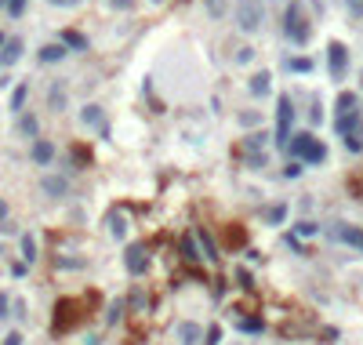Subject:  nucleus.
<instances>
[{"label":"nucleus","instance_id":"f257e3e1","mask_svg":"<svg viewBox=\"0 0 363 345\" xmlns=\"http://www.w3.org/2000/svg\"><path fill=\"white\" fill-rule=\"evenodd\" d=\"M283 37H287L294 48H305L312 40V22H309V11L302 0H291L287 11H283Z\"/></svg>","mask_w":363,"mask_h":345},{"label":"nucleus","instance_id":"f03ea898","mask_svg":"<svg viewBox=\"0 0 363 345\" xmlns=\"http://www.w3.org/2000/svg\"><path fill=\"white\" fill-rule=\"evenodd\" d=\"M287 149L294 153V160H298V164H309V167L327 164V146H323L312 131H298V135L291 138V146H287Z\"/></svg>","mask_w":363,"mask_h":345},{"label":"nucleus","instance_id":"7ed1b4c3","mask_svg":"<svg viewBox=\"0 0 363 345\" xmlns=\"http://www.w3.org/2000/svg\"><path fill=\"white\" fill-rule=\"evenodd\" d=\"M294 99L291 95H280L276 99V138H273V146L280 149H287L291 146V138H294Z\"/></svg>","mask_w":363,"mask_h":345},{"label":"nucleus","instance_id":"20e7f679","mask_svg":"<svg viewBox=\"0 0 363 345\" xmlns=\"http://www.w3.org/2000/svg\"><path fill=\"white\" fill-rule=\"evenodd\" d=\"M233 19L244 33H258L265 22V0H236L233 4Z\"/></svg>","mask_w":363,"mask_h":345},{"label":"nucleus","instance_id":"39448f33","mask_svg":"<svg viewBox=\"0 0 363 345\" xmlns=\"http://www.w3.org/2000/svg\"><path fill=\"white\" fill-rule=\"evenodd\" d=\"M149 265H153V258H149L146 244H128L124 247V269H128L131 276H146Z\"/></svg>","mask_w":363,"mask_h":345},{"label":"nucleus","instance_id":"423d86ee","mask_svg":"<svg viewBox=\"0 0 363 345\" xmlns=\"http://www.w3.org/2000/svg\"><path fill=\"white\" fill-rule=\"evenodd\" d=\"M327 73H330V81H345V73H349V48L341 40L327 44Z\"/></svg>","mask_w":363,"mask_h":345},{"label":"nucleus","instance_id":"0eeeda50","mask_svg":"<svg viewBox=\"0 0 363 345\" xmlns=\"http://www.w3.org/2000/svg\"><path fill=\"white\" fill-rule=\"evenodd\" d=\"M265 149H269V135H251V138H244L240 156L251 167H265Z\"/></svg>","mask_w":363,"mask_h":345},{"label":"nucleus","instance_id":"6e6552de","mask_svg":"<svg viewBox=\"0 0 363 345\" xmlns=\"http://www.w3.org/2000/svg\"><path fill=\"white\" fill-rule=\"evenodd\" d=\"M81 124H84L87 131H102V135H109V131H105V113H102L99 102H87V106L81 109Z\"/></svg>","mask_w":363,"mask_h":345},{"label":"nucleus","instance_id":"1a4fd4ad","mask_svg":"<svg viewBox=\"0 0 363 345\" xmlns=\"http://www.w3.org/2000/svg\"><path fill=\"white\" fill-rule=\"evenodd\" d=\"M55 142H51V138H37V142L33 146H29V160H33L37 167H47V164H51L55 160Z\"/></svg>","mask_w":363,"mask_h":345},{"label":"nucleus","instance_id":"9d476101","mask_svg":"<svg viewBox=\"0 0 363 345\" xmlns=\"http://www.w3.org/2000/svg\"><path fill=\"white\" fill-rule=\"evenodd\" d=\"M66 106H69V87H66V81H51V87H47V109L66 113Z\"/></svg>","mask_w":363,"mask_h":345},{"label":"nucleus","instance_id":"9b49d317","mask_svg":"<svg viewBox=\"0 0 363 345\" xmlns=\"http://www.w3.org/2000/svg\"><path fill=\"white\" fill-rule=\"evenodd\" d=\"M40 190H44V196L62 200V196L69 193V178H66V175H44V178H40Z\"/></svg>","mask_w":363,"mask_h":345},{"label":"nucleus","instance_id":"f8f14e48","mask_svg":"<svg viewBox=\"0 0 363 345\" xmlns=\"http://www.w3.org/2000/svg\"><path fill=\"white\" fill-rule=\"evenodd\" d=\"M175 335H178V342H182V345H203V335H208V331H203V327H200L196 320H182Z\"/></svg>","mask_w":363,"mask_h":345},{"label":"nucleus","instance_id":"ddd939ff","mask_svg":"<svg viewBox=\"0 0 363 345\" xmlns=\"http://www.w3.org/2000/svg\"><path fill=\"white\" fill-rule=\"evenodd\" d=\"M22 51H26V40H22V37H8L4 51H0V66H4V69H11L15 62L22 58Z\"/></svg>","mask_w":363,"mask_h":345},{"label":"nucleus","instance_id":"4468645a","mask_svg":"<svg viewBox=\"0 0 363 345\" xmlns=\"http://www.w3.org/2000/svg\"><path fill=\"white\" fill-rule=\"evenodd\" d=\"M247 91L255 99H265L273 91V73L269 69H258V73H251V84H247Z\"/></svg>","mask_w":363,"mask_h":345},{"label":"nucleus","instance_id":"2eb2a0df","mask_svg":"<svg viewBox=\"0 0 363 345\" xmlns=\"http://www.w3.org/2000/svg\"><path fill=\"white\" fill-rule=\"evenodd\" d=\"M69 51H66V44H44V48L37 51V62H44V66H55V62H62Z\"/></svg>","mask_w":363,"mask_h":345},{"label":"nucleus","instance_id":"dca6fc26","mask_svg":"<svg viewBox=\"0 0 363 345\" xmlns=\"http://www.w3.org/2000/svg\"><path fill=\"white\" fill-rule=\"evenodd\" d=\"M335 113H338V117L360 113V95H356V91H341V95H338V102H335Z\"/></svg>","mask_w":363,"mask_h":345},{"label":"nucleus","instance_id":"f3484780","mask_svg":"<svg viewBox=\"0 0 363 345\" xmlns=\"http://www.w3.org/2000/svg\"><path fill=\"white\" fill-rule=\"evenodd\" d=\"M193 233H196V244L203 247V262H218V244L211 240V233L203 229V226H196Z\"/></svg>","mask_w":363,"mask_h":345},{"label":"nucleus","instance_id":"a211bd4d","mask_svg":"<svg viewBox=\"0 0 363 345\" xmlns=\"http://www.w3.org/2000/svg\"><path fill=\"white\" fill-rule=\"evenodd\" d=\"M58 44H66V51H87V37L76 33V29H62Z\"/></svg>","mask_w":363,"mask_h":345},{"label":"nucleus","instance_id":"6ab92c4d","mask_svg":"<svg viewBox=\"0 0 363 345\" xmlns=\"http://www.w3.org/2000/svg\"><path fill=\"white\" fill-rule=\"evenodd\" d=\"M109 237H113V240L128 237V218H124L120 211H109Z\"/></svg>","mask_w":363,"mask_h":345},{"label":"nucleus","instance_id":"aec40b11","mask_svg":"<svg viewBox=\"0 0 363 345\" xmlns=\"http://www.w3.org/2000/svg\"><path fill=\"white\" fill-rule=\"evenodd\" d=\"M236 124H240V128H262L265 113H258V109H240V113H236Z\"/></svg>","mask_w":363,"mask_h":345},{"label":"nucleus","instance_id":"412c9836","mask_svg":"<svg viewBox=\"0 0 363 345\" xmlns=\"http://www.w3.org/2000/svg\"><path fill=\"white\" fill-rule=\"evenodd\" d=\"M19 131H22L26 138H33V142H37V138H40V120H37L33 113H22V117H19Z\"/></svg>","mask_w":363,"mask_h":345},{"label":"nucleus","instance_id":"4be33fe9","mask_svg":"<svg viewBox=\"0 0 363 345\" xmlns=\"http://www.w3.org/2000/svg\"><path fill=\"white\" fill-rule=\"evenodd\" d=\"M182 258L185 262H200L203 258L200 247H196V233H185V237H182Z\"/></svg>","mask_w":363,"mask_h":345},{"label":"nucleus","instance_id":"5701e85b","mask_svg":"<svg viewBox=\"0 0 363 345\" xmlns=\"http://www.w3.org/2000/svg\"><path fill=\"white\" fill-rule=\"evenodd\" d=\"M19 247H22V262H37V237L33 233H22Z\"/></svg>","mask_w":363,"mask_h":345},{"label":"nucleus","instance_id":"b1692460","mask_svg":"<svg viewBox=\"0 0 363 345\" xmlns=\"http://www.w3.org/2000/svg\"><path fill=\"white\" fill-rule=\"evenodd\" d=\"M265 222H269V226H283V222H287V203H273V208L269 211H265Z\"/></svg>","mask_w":363,"mask_h":345},{"label":"nucleus","instance_id":"393cba45","mask_svg":"<svg viewBox=\"0 0 363 345\" xmlns=\"http://www.w3.org/2000/svg\"><path fill=\"white\" fill-rule=\"evenodd\" d=\"M26 99H29V84H19L11 91V113H19L22 117V106H26Z\"/></svg>","mask_w":363,"mask_h":345},{"label":"nucleus","instance_id":"a878e982","mask_svg":"<svg viewBox=\"0 0 363 345\" xmlns=\"http://www.w3.org/2000/svg\"><path fill=\"white\" fill-rule=\"evenodd\" d=\"M203 8H208V15H211V19H226L229 0H203Z\"/></svg>","mask_w":363,"mask_h":345},{"label":"nucleus","instance_id":"bb28decb","mask_svg":"<svg viewBox=\"0 0 363 345\" xmlns=\"http://www.w3.org/2000/svg\"><path fill=\"white\" fill-rule=\"evenodd\" d=\"M316 233H320V226L309 222V218H302V222L294 226V237H316Z\"/></svg>","mask_w":363,"mask_h":345},{"label":"nucleus","instance_id":"cd10ccee","mask_svg":"<svg viewBox=\"0 0 363 345\" xmlns=\"http://www.w3.org/2000/svg\"><path fill=\"white\" fill-rule=\"evenodd\" d=\"M291 73H312V58H287Z\"/></svg>","mask_w":363,"mask_h":345},{"label":"nucleus","instance_id":"c85d7f7f","mask_svg":"<svg viewBox=\"0 0 363 345\" xmlns=\"http://www.w3.org/2000/svg\"><path fill=\"white\" fill-rule=\"evenodd\" d=\"M26 4H29V0H8V15H11V19H22V15H26Z\"/></svg>","mask_w":363,"mask_h":345},{"label":"nucleus","instance_id":"c756f323","mask_svg":"<svg viewBox=\"0 0 363 345\" xmlns=\"http://www.w3.org/2000/svg\"><path fill=\"white\" fill-rule=\"evenodd\" d=\"M236 327H240V331H247V335H258L262 331V320H240V317H236Z\"/></svg>","mask_w":363,"mask_h":345},{"label":"nucleus","instance_id":"7c9ffc66","mask_svg":"<svg viewBox=\"0 0 363 345\" xmlns=\"http://www.w3.org/2000/svg\"><path fill=\"white\" fill-rule=\"evenodd\" d=\"M247 62H255V48H251V44H244V48L236 51V66H247Z\"/></svg>","mask_w":363,"mask_h":345},{"label":"nucleus","instance_id":"2f4dec72","mask_svg":"<svg viewBox=\"0 0 363 345\" xmlns=\"http://www.w3.org/2000/svg\"><path fill=\"white\" fill-rule=\"evenodd\" d=\"M320 109H323V106H320V95H316V99H312V109H309V120H312V124H323V113H320Z\"/></svg>","mask_w":363,"mask_h":345},{"label":"nucleus","instance_id":"473e14b6","mask_svg":"<svg viewBox=\"0 0 363 345\" xmlns=\"http://www.w3.org/2000/svg\"><path fill=\"white\" fill-rule=\"evenodd\" d=\"M218 342H222V327H218V323H214V327H211V331H208V335H203V345H218Z\"/></svg>","mask_w":363,"mask_h":345},{"label":"nucleus","instance_id":"72a5a7b5","mask_svg":"<svg viewBox=\"0 0 363 345\" xmlns=\"http://www.w3.org/2000/svg\"><path fill=\"white\" fill-rule=\"evenodd\" d=\"M302 171H305V167L294 160V164H287V167H283V178H302Z\"/></svg>","mask_w":363,"mask_h":345},{"label":"nucleus","instance_id":"f704fd0d","mask_svg":"<svg viewBox=\"0 0 363 345\" xmlns=\"http://www.w3.org/2000/svg\"><path fill=\"white\" fill-rule=\"evenodd\" d=\"M345 8H349L353 19H363V0H345Z\"/></svg>","mask_w":363,"mask_h":345},{"label":"nucleus","instance_id":"c9c22d12","mask_svg":"<svg viewBox=\"0 0 363 345\" xmlns=\"http://www.w3.org/2000/svg\"><path fill=\"white\" fill-rule=\"evenodd\" d=\"M105 4L113 8V11H131V8H135V0H105Z\"/></svg>","mask_w":363,"mask_h":345},{"label":"nucleus","instance_id":"e433bc0d","mask_svg":"<svg viewBox=\"0 0 363 345\" xmlns=\"http://www.w3.org/2000/svg\"><path fill=\"white\" fill-rule=\"evenodd\" d=\"M55 265H58V269H81L84 262H81V258H58Z\"/></svg>","mask_w":363,"mask_h":345},{"label":"nucleus","instance_id":"4c0bfd02","mask_svg":"<svg viewBox=\"0 0 363 345\" xmlns=\"http://www.w3.org/2000/svg\"><path fill=\"white\" fill-rule=\"evenodd\" d=\"M11 309H15L11 317H19V320H26V317H29V312H26V302H22V298H15V302H11Z\"/></svg>","mask_w":363,"mask_h":345},{"label":"nucleus","instance_id":"58836bf2","mask_svg":"<svg viewBox=\"0 0 363 345\" xmlns=\"http://www.w3.org/2000/svg\"><path fill=\"white\" fill-rule=\"evenodd\" d=\"M47 4H51V8H81L84 0H47Z\"/></svg>","mask_w":363,"mask_h":345},{"label":"nucleus","instance_id":"ea45409f","mask_svg":"<svg viewBox=\"0 0 363 345\" xmlns=\"http://www.w3.org/2000/svg\"><path fill=\"white\" fill-rule=\"evenodd\" d=\"M8 309H11V298H8V291H0V320L8 317Z\"/></svg>","mask_w":363,"mask_h":345},{"label":"nucleus","instance_id":"a19ab883","mask_svg":"<svg viewBox=\"0 0 363 345\" xmlns=\"http://www.w3.org/2000/svg\"><path fill=\"white\" fill-rule=\"evenodd\" d=\"M4 226H8V200L0 196V229H4Z\"/></svg>","mask_w":363,"mask_h":345},{"label":"nucleus","instance_id":"79ce46f5","mask_svg":"<svg viewBox=\"0 0 363 345\" xmlns=\"http://www.w3.org/2000/svg\"><path fill=\"white\" fill-rule=\"evenodd\" d=\"M120 309H124V302H113V305H109V323H117V317H120Z\"/></svg>","mask_w":363,"mask_h":345},{"label":"nucleus","instance_id":"37998d69","mask_svg":"<svg viewBox=\"0 0 363 345\" xmlns=\"http://www.w3.org/2000/svg\"><path fill=\"white\" fill-rule=\"evenodd\" d=\"M236 280H240V287H251V273L247 269H236Z\"/></svg>","mask_w":363,"mask_h":345},{"label":"nucleus","instance_id":"c03bdc74","mask_svg":"<svg viewBox=\"0 0 363 345\" xmlns=\"http://www.w3.org/2000/svg\"><path fill=\"white\" fill-rule=\"evenodd\" d=\"M287 247H291V251H298V255H305V247L298 244V237H287Z\"/></svg>","mask_w":363,"mask_h":345},{"label":"nucleus","instance_id":"a18cd8bd","mask_svg":"<svg viewBox=\"0 0 363 345\" xmlns=\"http://www.w3.org/2000/svg\"><path fill=\"white\" fill-rule=\"evenodd\" d=\"M4 345H22V335H19V331H11V335L4 338Z\"/></svg>","mask_w":363,"mask_h":345},{"label":"nucleus","instance_id":"49530a36","mask_svg":"<svg viewBox=\"0 0 363 345\" xmlns=\"http://www.w3.org/2000/svg\"><path fill=\"white\" fill-rule=\"evenodd\" d=\"M146 4H153V8H160V4H164V0H146Z\"/></svg>","mask_w":363,"mask_h":345},{"label":"nucleus","instance_id":"de8ad7c7","mask_svg":"<svg viewBox=\"0 0 363 345\" xmlns=\"http://www.w3.org/2000/svg\"><path fill=\"white\" fill-rule=\"evenodd\" d=\"M4 44H8V37H4V33H0V51H4Z\"/></svg>","mask_w":363,"mask_h":345},{"label":"nucleus","instance_id":"09e8293b","mask_svg":"<svg viewBox=\"0 0 363 345\" xmlns=\"http://www.w3.org/2000/svg\"><path fill=\"white\" fill-rule=\"evenodd\" d=\"M0 8H8V0H0Z\"/></svg>","mask_w":363,"mask_h":345}]
</instances>
